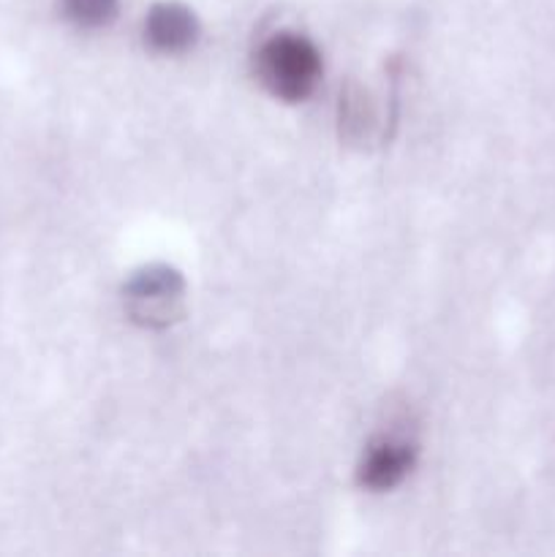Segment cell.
Here are the masks:
<instances>
[{
    "label": "cell",
    "mask_w": 555,
    "mask_h": 557,
    "mask_svg": "<svg viewBox=\"0 0 555 557\" xmlns=\"http://www.w3.org/2000/svg\"><path fill=\"white\" fill-rule=\"evenodd\" d=\"M256 76L281 101H305L321 79V54L299 33H275L256 49Z\"/></svg>",
    "instance_id": "6da1fadb"
},
{
    "label": "cell",
    "mask_w": 555,
    "mask_h": 557,
    "mask_svg": "<svg viewBox=\"0 0 555 557\" xmlns=\"http://www.w3.org/2000/svg\"><path fill=\"white\" fill-rule=\"evenodd\" d=\"M125 313L147 330H166L185 313V281L177 270L152 264L125 286Z\"/></svg>",
    "instance_id": "7a4b0ae2"
},
{
    "label": "cell",
    "mask_w": 555,
    "mask_h": 557,
    "mask_svg": "<svg viewBox=\"0 0 555 557\" xmlns=\"http://www.w3.org/2000/svg\"><path fill=\"white\" fill-rule=\"evenodd\" d=\"M414 462H417V444L403 435H381L365 451L362 466H359V484L373 493H386L411 473Z\"/></svg>",
    "instance_id": "3957f363"
},
{
    "label": "cell",
    "mask_w": 555,
    "mask_h": 557,
    "mask_svg": "<svg viewBox=\"0 0 555 557\" xmlns=\"http://www.w3.org/2000/svg\"><path fill=\"white\" fill-rule=\"evenodd\" d=\"M199 36L194 11L180 3H158L152 5L145 20V41L152 52L161 54H183L188 52Z\"/></svg>",
    "instance_id": "277c9868"
},
{
    "label": "cell",
    "mask_w": 555,
    "mask_h": 557,
    "mask_svg": "<svg viewBox=\"0 0 555 557\" xmlns=\"http://www.w3.org/2000/svg\"><path fill=\"white\" fill-rule=\"evenodd\" d=\"M118 0H63V11L74 25L96 30L118 16Z\"/></svg>",
    "instance_id": "5b68a950"
}]
</instances>
